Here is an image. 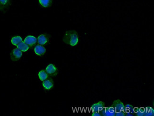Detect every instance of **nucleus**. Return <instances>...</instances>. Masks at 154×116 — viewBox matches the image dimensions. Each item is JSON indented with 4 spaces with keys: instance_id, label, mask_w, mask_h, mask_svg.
<instances>
[{
    "instance_id": "10",
    "label": "nucleus",
    "mask_w": 154,
    "mask_h": 116,
    "mask_svg": "<svg viewBox=\"0 0 154 116\" xmlns=\"http://www.w3.org/2000/svg\"><path fill=\"white\" fill-rule=\"evenodd\" d=\"M42 86L45 89L50 90L53 88L54 82L51 79H47L43 82Z\"/></svg>"
},
{
    "instance_id": "14",
    "label": "nucleus",
    "mask_w": 154,
    "mask_h": 116,
    "mask_svg": "<svg viewBox=\"0 0 154 116\" xmlns=\"http://www.w3.org/2000/svg\"><path fill=\"white\" fill-rule=\"evenodd\" d=\"M22 41V37L19 36H14L13 37L11 40V42L13 45L17 46L20 42Z\"/></svg>"
},
{
    "instance_id": "2",
    "label": "nucleus",
    "mask_w": 154,
    "mask_h": 116,
    "mask_svg": "<svg viewBox=\"0 0 154 116\" xmlns=\"http://www.w3.org/2000/svg\"><path fill=\"white\" fill-rule=\"evenodd\" d=\"M112 107L116 116H125V108L123 102L120 100H115L112 103Z\"/></svg>"
},
{
    "instance_id": "1",
    "label": "nucleus",
    "mask_w": 154,
    "mask_h": 116,
    "mask_svg": "<svg viewBox=\"0 0 154 116\" xmlns=\"http://www.w3.org/2000/svg\"><path fill=\"white\" fill-rule=\"evenodd\" d=\"M63 41L65 44L74 47L77 45L79 42V36L75 30H69L65 33Z\"/></svg>"
},
{
    "instance_id": "8",
    "label": "nucleus",
    "mask_w": 154,
    "mask_h": 116,
    "mask_svg": "<svg viewBox=\"0 0 154 116\" xmlns=\"http://www.w3.org/2000/svg\"><path fill=\"white\" fill-rule=\"evenodd\" d=\"M24 42L29 46L32 47L36 44L37 42V39L34 36L29 35L26 37Z\"/></svg>"
},
{
    "instance_id": "5",
    "label": "nucleus",
    "mask_w": 154,
    "mask_h": 116,
    "mask_svg": "<svg viewBox=\"0 0 154 116\" xmlns=\"http://www.w3.org/2000/svg\"><path fill=\"white\" fill-rule=\"evenodd\" d=\"M45 70L49 75L54 76H56L57 74V68L53 64H50L47 65Z\"/></svg>"
},
{
    "instance_id": "12",
    "label": "nucleus",
    "mask_w": 154,
    "mask_h": 116,
    "mask_svg": "<svg viewBox=\"0 0 154 116\" xmlns=\"http://www.w3.org/2000/svg\"><path fill=\"white\" fill-rule=\"evenodd\" d=\"M17 46L18 49L23 52H26L29 49V46L23 41L20 42V44H19Z\"/></svg>"
},
{
    "instance_id": "3",
    "label": "nucleus",
    "mask_w": 154,
    "mask_h": 116,
    "mask_svg": "<svg viewBox=\"0 0 154 116\" xmlns=\"http://www.w3.org/2000/svg\"><path fill=\"white\" fill-rule=\"evenodd\" d=\"M22 56V51L18 48L14 49L10 53V58L13 61H16L19 60Z\"/></svg>"
},
{
    "instance_id": "6",
    "label": "nucleus",
    "mask_w": 154,
    "mask_h": 116,
    "mask_svg": "<svg viewBox=\"0 0 154 116\" xmlns=\"http://www.w3.org/2000/svg\"><path fill=\"white\" fill-rule=\"evenodd\" d=\"M49 35L42 34L38 36L37 41L39 44L41 45H44L49 42Z\"/></svg>"
},
{
    "instance_id": "7",
    "label": "nucleus",
    "mask_w": 154,
    "mask_h": 116,
    "mask_svg": "<svg viewBox=\"0 0 154 116\" xmlns=\"http://www.w3.org/2000/svg\"><path fill=\"white\" fill-rule=\"evenodd\" d=\"M11 4V0H0V12H5Z\"/></svg>"
},
{
    "instance_id": "13",
    "label": "nucleus",
    "mask_w": 154,
    "mask_h": 116,
    "mask_svg": "<svg viewBox=\"0 0 154 116\" xmlns=\"http://www.w3.org/2000/svg\"><path fill=\"white\" fill-rule=\"evenodd\" d=\"M39 3L42 7L47 8L51 6L52 4V0H39Z\"/></svg>"
},
{
    "instance_id": "9",
    "label": "nucleus",
    "mask_w": 154,
    "mask_h": 116,
    "mask_svg": "<svg viewBox=\"0 0 154 116\" xmlns=\"http://www.w3.org/2000/svg\"><path fill=\"white\" fill-rule=\"evenodd\" d=\"M34 51L36 55L41 56L46 53V50L43 46H41V45H38L35 47Z\"/></svg>"
},
{
    "instance_id": "4",
    "label": "nucleus",
    "mask_w": 154,
    "mask_h": 116,
    "mask_svg": "<svg viewBox=\"0 0 154 116\" xmlns=\"http://www.w3.org/2000/svg\"><path fill=\"white\" fill-rule=\"evenodd\" d=\"M105 103L102 101H99L97 102V103L93 105L92 106V108L93 110V112L95 113H93L92 116H96V114H97V116H101L98 112L99 111L100 112L102 110V108L105 107Z\"/></svg>"
},
{
    "instance_id": "11",
    "label": "nucleus",
    "mask_w": 154,
    "mask_h": 116,
    "mask_svg": "<svg viewBox=\"0 0 154 116\" xmlns=\"http://www.w3.org/2000/svg\"><path fill=\"white\" fill-rule=\"evenodd\" d=\"M38 77L40 80L42 82L47 79L49 77V75L46 72V70H41L38 73Z\"/></svg>"
}]
</instances>
